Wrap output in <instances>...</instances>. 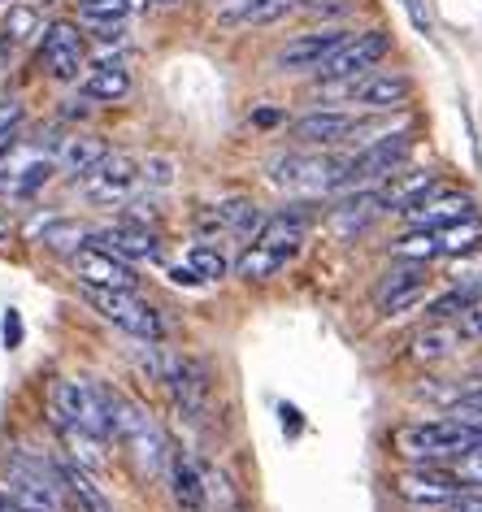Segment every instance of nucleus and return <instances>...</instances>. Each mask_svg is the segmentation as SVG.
Listing matches in <instances>:
<instances>
[{"mask_svg":"<svg viewBox=\"0 0 482 512\" xmlns=\"http://www.w3.org/2000/svg\"><path fill=\"white\" fill-rule=\"evenodd\" d=\"M478 439L482 434L456 426L452 417H439V421H404V426L387 434V447L409 465H439V460L465 456Z\"/></svg>","mask_w":482,"mask_h":512,"instance_id":"f257e3e1","label":"nucleus"},{"mask_svg":"<svg viewBox=\"0 0 482 512\" xmlns=\"http://www.w3.org/2000/svg\"><path fill=\"white\" fill-rule=\"evenodd\" d=\"M109 387L96 378H57L48 391L53 426H79L96 439H113V404Z\"/></svg>","mask_w":482,"mask_h":512,"instance_id":"f03ea898","label":"nucleus"},{"mask_svg":"<svg viewBox=\"0 0 482 512\" xmlns=\"http://www.w3.org/2000/svg\"><path fill=\"white\" fill-rule=\"evenodd\" d=\"M109 404H113V439L135 460L139 478H161V469H166V460H170V443H166V434H161V426L135 400H126L118 391L109 395Z\"/></svg>","mask_w":482,"mask_h":512,"instance_id":"7ed1b4c3","label":"nucleus"},{"mask_svg":"<svg viewBox=\"0 0 482 512\" xmlns=\"http://www.w3.org/2000/svg\"><path fill=\"white\" fill-rule=\"evenodd\" d=\"M0 491L9 499H18L27 512H66V486H61L57 465L31 456H9L0 465Z\"/></svg>","mask_w":482,"mask_h":512,"instance_id":"20e7f679","label":"nucleus"},{"mask_svg":"<svg viewBox=\"0 0 482 512\" xmlns=\"http://www.w3.org/2000/svg\"><path fill=\"white\" fill-rule=\"evenodd\" d=\"M409 152H413V135L409 131L370 139V144H361L352 157H344V170H339V187L335 191H357L361 183H374V178H391L396 170H404Z\"/></svg>","mask_w":482,"mask_h":512,"instance_id":"39448f33","label":"nucleus"},{"mask_svg":"<svg viewBox=\"0 0 482 512\" xmlns=\"http://www.w3.org/2000/svg\"><path fill=\"white\" fill-rule=\"evenodd\" d=\"M335 92L357 109H370V113H400L413 105V79L400 70H370L361 79H348V83H335Z\"/></svg>","mask_w":482,"mask_h":512,"instance_id":"423d86ee","label":"nucleus"},{"mask_svg":"<svg viewBox=\"0 0 482 512\" xmlns=\"http://www.w3.org/2000/svg\"><path fill=\"white\" fill-rule=\"evenodd\" d=\"M139 183H144V165H139L131 152H109L92 174L79 178V191H83V200L105 204V209H118V204L135 200Z\"/></svg>","mask_w":482,"mask_h":512,"instance_id":"0eeeda50","label":"nucleus"},{"mask_svg":"<svg viewBox=\"0 0 482 512\" xmlns=\"http://www.w3.org/2000/svg\"><path fill=\"white\" fill-rule=\"evenodd\" d=\"M339 170H344V157H304V152H287V157L270 161V183L283 191H296V196H326V191L339 187Z\"/></svg>","mask_w":482,"mask_h":512,"instance_id":"6e6552de","label":"nucleus"},{"mask_svg":"<svg viewBox=\"0 0 482 512\" xmlns=\"http://www.w3.org/2000/svg\"><path fill=\"white\" fill-rule=\"evenodd\" d=\"M87 304H92L105 322L126 330L131 339H152V343L166 339V322H161L157 309L139 300L135 291H92L87 287Z\"/></svg>","mask_w":482,"mask_h":512,"instance_id":"1a4fd4ad","label":"nucleus"},{"mask_svg":"<svg viewBox=\"0 0 482 512\" xmlns=\"http://www.w3.org/2000/svg\"><path fill=\"white\" fill-rule=\"evenodd\" d=\"M166 391L187 421H205L213 400V369L205 361H196V356H170Z\"/></svg>","mask_w":482,"mask_h":512,"instance_id":"9d476101","label":"nucleus"},{"mask_svg":"<svg viewBox=\"0 0 482 512\" xmlns=\"http://www.w3.org/2000/svg\"><path fill=\"white\" fill-rule=\"evenodd\" d=\"M426 287L430 278L422 261H396L391 256V270H383V278L374 283V304L383 317H400L426 300Z\"/></svg>","mask_w":482,"mask_h":512,"instance_id":"9b49d317","label":"nucleus"},{"mask_svg":"<svg viewBox=\"0 0 482 512\" xmlns=\"http://www.w3.org/2000/svg\"><path fill=\"white\" fill-rule=\"evenodd\" d=\"M387 53H391L387 31H361V35H352L331 61H322L317 74H322V83H348V79H361V74L378 70Z\"/></svg>","mask_w":482,"mask_h":512,"instance_id":"f8f14e48","label":"nucleus"},{"mask_svg":"<svg viewBox=\"0 0 482 512\" xmlns=\"http://www.w3.org/2000/svg\"><path fill=\"white\" fill-rule=\"evenodd\" d=\"M40 66L48 70V79H57V83H79V74L87 70V44H83V35L74 22H53V27H44Z\"/></svg>","mask_w":482,"mask_h":512,"instance_id":"ddd939ff","label":"nucleus"},{"mask_svg":"<svg viewBox=\"0 0 482 512\" xmlns=\"http://www.w3.org/2000/svg\"><path fill=\"white\" fill-rule=\"evenodd\" d=\"M374 126L357 118L348 109H317V113H304L300 122H291V139L309 148H339V144H352L357 135H370Z\"/></svg>","mask_w":482,"mask_h":512,"instance_id":"4468645a","label":"nucleus"},{"mask_svg":"<svg viewBox=\"0 0 482 512\" xmlns=\"http://www.w3.org/2000/svg\"><path fill=\"white\" fill-rule=\"evenodd\" d=\"M352 40V31L344 27H322L309 35H296L274 53V70L278 74H300V70H322V61H331L339 48Z\"/></svg>","mask_w":482,"mask_h":512,"instance_id":"2eb2a0df","label":"nucleus"},{"mask_svg":"<svg viewBox=\"0 0 482 512\" xmlns=\"http://www.w3.org/2000/svg\"><path fill=\"white\" fill-rule=\"evenodd\" d=\"M391 491L417 508H448L452 499L461 495V478H456V473H443L435 465H409L391 478Z\"/></svg>","mask_w":482,"mask_h":512,"instance_id":"dca6fc26","label":"nucleus"},{"mask_svg":"<svg viewBox=\"0 0 482 512\" xmlns=\"http://www.w3.org/2000/svg\"><path fill=\"white\" fill-rule=\"evenodd\" d=\"M70 270L83 287H92V291H135L139 287L135 265H126L122 256L96 248V243H87V248H79L70 256Z\"/></svg>","mask_w":482,"mask_h":512,"instance_id":"f3484780","label":"nucleus"},{"mask_svg":"<svg viewBox=\"0 0 482 512\" xmlns=\"http://www.w3.org/2000/svg\"><path fill=\"white\" fill-rule=\"evenodd\" d=\"M92 243L113 256H122L126 265H157L161 261V239L152 235L148 226L126 222V217H118V222L105 230H92Z\"/></svg>","mask_w":482,"mask_h":512,"instance_id":"a211bd4d","label":"nucleus"},{"mask_svg":"<svg viewBox=\"0 0 482 512\" xmlns=\"http://www.w3.org/2000/svg\"><path fill=\"white\" fill-rule=\"evenodd\" d=\"M400 217L409 222V230H443L452 222H461V217H474V196H465V191H430L426 200L409 204V209H400Z\"/></svg>","mask_w":482,"mask_h":512,"instance_id":"6ab92c4d","label":"nucleus"},{"mask_svg":"<svg viewBox=\"0 0 482 512\" xmlns=\"http://www.w3.org/2000/svg\"><path fill=\"white\" fill-rule=\"evenodd\" d=\"M261 222H265L261 209L252 200H244V196L222 200V204H213V209L200 213V226L205 230H218V235H244V239H257Z\"/></svg>","mask_w":482,"mask_h":512,"instance_id":"aec40b11","label":"nucleus"},{"mask_svg":"<svg viewBox=\"0 0 482 512\" xmlns=\"http://www.w3.org/2000/svg\"><path fill=\"white\" fill-rule=\"evenodd\" d=\"M387 213V200L378 196V191H357V196H348V200H339L331 213H326V222H331L335 235H361V230H370L378 217Z\"/></svg>","mask_w":482,"mask_h":512,"instance_id":"412c9836","label":"nucleus"},{"mask_svg":"<svg viewBox=\"0 0 482 512\" xmlns=\"http://www.w3.org/2000/svg\"><path fill=\"white\" fill-rule=\"evenodd\" d=\"M304 230H309V213H304V204H291V209H278L274 217H265L261 230H257V239H252V243L296 256V252H300Z\"/></svg>","mask_w":482,"mask_h":512,"instance_id":"4be33fe9","label":"nucleus"},{"mask_svg":"<svg viewBox=\"0 0 482 512\" xmlns=\"http://www.w3.org/2000/svg\"><path fill=\"white\" fill-rule=\"evenodd\" d=\"M105 157H109V144H105L100 135H66V139L57 144V170L70 174L74 183L92 174Z\"/></svg>","mask_w":482,"mask_h":512,"instance_id":"5701e85b","label":"nucleus"},{"mask_svg":"<svg viewBox=\"0 0 482 512\" xmlns=\"http://www.w3.org/2000/svg\"><path fill=\"white\" fill-rule=\"evenodd\" d=\"M300 0H231V5L218 9V22L226 27H270V22H283Z\"/></svg>","mask_w":482,"mask_h":512,"instance_id":"b1692460","label":"nucleus"},{"mask_svg":"<svg viewBox=\"0 0 482 512\" xmlns=\"http://www.w3.org/2000/svg\"><path fill=\"white\" fill-rule=\"evenodd\" d=\"M170 491H174V508L179 512H205L209 486H205V473H200V465L192 456L170 460Z\"/></svg>","mask_w":482,"mask_h":512,"instance_id":"393cba45","label":"nucleus"},{"mask_svg":"<svg viewBox=\"0 0 482 512\" xmlns=\"http://www.w3.org/2000/svg\"><path fill=\"white\" fill-rule=\"evenodd\" d=\"M79 92H83V100H105V105L126 100L131 96V70H126L122 61H100V66H92L83 74Z\"/></svg>","mask_w":482,"mask_h":512,"instance_id":"a878e982","label":"nucleus"},{"mask_svg":"<svg viewBox=\"0 0 482 512\" xmlns=\"http://www.w3.org/2000/svg\"><path fill=\"white\" fill-rule=\"evenodd\" d=\"M430 191H439V178L430 170H396L391 178H383L378 196L387 200V209H409V204L426 200Z\"/></svg>","mask_w":482,"mask_h":512,"instance_id":"bb28decb","label":"nucleus"},{"mask_svg":"<svg viewBox=\"0 0 482 512\" xmlns=\"http://www.w3.org/2000/svg\"><path fill=\"white\" fill-rule=\"evenodd\" d=\"M461 330H452V326H443V322H435L430 330H422V335H413V343H409V356L417 365H439V361H448V356L461 348Z\"/></svg>","mask_w":482,"mask_h":512,"instance_id":"cd10ccee","label":"nucleus"},{"mask_svg":"<svg viewBox=\"0 0 482 512\" xmlns=\"http://www.w3.org/2000/svg\"><path fill=\"white\" fill-rule=\"evenodd\" d=\"M57 473H61V486H66V495L74 499V508L79 512H113V504L105 499V491L92 482V473H87L83 465H57Z\"/></svg>","mask_w":482,"mask_h":512,"instance_id":"c85d7f7f","label":"nucleus"},{"mask_svg":"<svg viewBox=\"0 0 482 512\" xmlns=\"http://www.w3.org/2000/svg\"><path fill=\"white\" fill-rule=\"evenodd\" d=\"M40 243L48 252H61V256H74L79 248L92 243V230H87L79 217H48L44 230H40Z\"/></svg>","mask_w":482,"mask_h":512,"instance_id":"c756f323","label":"nucleus"},{"mask_svg":"<svg viewBox=\"0 0 482 512\" xmlns=\"http://www.w3.org/2000/svg\"><path fill=\"white\" fill-rule=\"evenodd\" d=\"M439 239V256H469L482 252V217H461V222L435 230Z\"/></svg>","mask_w":482,"mask_h":512,"instance_id":"7c9ffc66","label":"nucleus"},{"mask_svg":"<svg viewBox=\"0 0 482 512\" xmlns=\"http://www.w3.org/2000/svg\"><path fill=\"white\" fill-rule=\"evenodd\" d=\"M287 261H291L287 252H274V248H261V243H248V252L239 256L235 270H239V278H244V283H265V278H274Z\"/></svg>","mask_w":482,"mask_h":512,"instance_id":"2f4dec72","label":"nucleus"},{"mask_svg":"<svg viewBox=\"0 0 482 512\" xmlns=\"http://www.w3.org/2000/svg\"><path fill=\"white\" fill-rule=\"evenodd\" d=\"M61 430V439H66L74 447V465H83V469H100L105 465V439H96V434H87L79 426H57Z\"/></svg>","mask_w":482,"mask_h":512,"instance_id":"473e14b6","label":"nucleus"},{"mask_svg":"<svg viewBox=\"0 0 482 512\" xmlns=\"http://www.w3.org/2000/svg\"><path fill=\"white\" fill-rule=\"evenodd\" d=\"M391 256H396V261H435L439 256V239H435V230H409V235H404L396 248H391Z\"/></svg>","mask_w":482,"mask_h":512,"instance_id":"72a5a7b5","label":"nucleus"},{"mask_svg":"<svg viewBox=\"0 0 482 512\" xmlns=\"http://www.w3.org/2000/svg\"><path fill=\"white\" fill-rule=\"evenodd\" d=\"M187 265L205 278V283H218V278H226V256H222V248H213V243H196L192 252H187Z\"/></svg>","mask_w":482,"mask_h":512,"instance_id":"f704fd0d","label":"nucleus"},{"mask_svg":"<svg viewBox=\"0 0 482 512\" xmlns=\"http://www.w3.org/2000/svg\"><path fill=\"white\" fill-rule=\"evenodd\" d=\"M126 14H131V0H83L79 5V18L83 22H100V27H105V22L118 27Z\"/></svg>","mask_w":482,"mask_h":512,"instance_id":"c9c22d12","label":"nucleus"},{"mask_svg":"<svg viewBox=\"0 0 482 512\" xmlns=\"http://www.w3.org/2000/svg\"><path fill=\"white\" fill-rule=\"evenodd\" d=\"M35 27H40V14H35L31 5H9V14H5V40L9 44H18V40H27V35H35Z\"/></svg>","mask_w":482,"mask_h":512,"instance_id":"e433bc0d","label":"nucleus"},{"mask_svg":"<svg viewBox=\"0 0 482 512\" xmlns=\"http://www.w3.org/2000/svg\"><path fill=\"white\" fill-rule=\"evenodd\" d=\"M474 300H478V296H469L465 287H452L448 296H439L435 304H430V317H435V322H448V317H461V313H465Z\"/></svg>","mask_w":482,"mask_h":512,"instance_id":"4c0bfd02","label":"nucleus"},{"mask_svg":"<svg viewBox=\"0 0 482 512\" xmlns=\"http://www.w3.org/2000/svg\"><path fill=\"white\" fill-rule=\"evenodd\" d=\"M18 126H22V105L18 100H0V152L18 139Z\"/></svg>","mask_w":482,"mask_h":512,"instance_id":"58836bf2","label":"nucleus"},{"mask_svg":"<svg viewBox=\"0 0 482 512\" xmlns=\"http://www.w3.org/2000/svg\"><path fill=\"white\" fill-rule=\"evenodd\" d=\"M456 287H465L469 296H482V252L465 256V265L456 270Z\"/></svg>","mask_w":482,"mask_h":512,"instance_id":"ea45409f","label":"nucleus"},{"mask_svg":"<svg viewBox=\"0 0 482 512\" xmlns=\"http://www.w3.org/2000/svg\"><path fill=\"white\" fill-rule=\"evenodd\" d=\"M144 183L166 191V187L174 183V161H166V157H148V165H144Z\"/></svg>","mask_w":482,"mask_h":512,"instance_id":"a19ab883","label":"nucleus"},{"mask_svg":"<svg viewBox=\"0 0 482 512\" xmlns=\"http://www.w3.org/2000/svg\"><path fill=\"white\" fill-rule=\"evenodd\" d=\"M461 335L465 339H482V296L461 313Z\"/></svg>","mask_w":482,"mask_h":512,"instance_id":"79ce46f5","label":"nucleus"},{"mask_svg":"<svg viewBox=\"0 0 482 512\" xmlns=\"http://www.w3.org/2000/svg\"><path fill=\"white\" fill-rule=\"evenodd\" d=\"M0 335H5V348H9V352L22 348V313H18V309L5 313V326H0Z\"/></svg>","mask_w":482,"mask_h":512,"instance_id":"37998d69","label":"nucleus"},{"mask_svg":"<svg viewBox=\"0 0 482 512\" xmlns=\"http://www.w3.org/2000/svg\"><path fill=\"white\" fill-rule=\"evenodd\" d=\"M304 9H313V14H322V18H335V14H348L352 0H313V5H304Z\"/></svg>","mask_w":482,"mask_h":512,"instance_id":"c03bdc74","label":"nucleus"},{"mask_svg":"<svg viewBox=\"0 0 482 512\" xmlns=\"http://www.w3.org/2000/svg\"><path fill=\"white\" fill-rule=\"evenodd\" d=\"M448 512H482V491H461L448 504Z\"/></svg>","mask_w":482,"mask_h":512,"instance_id":"a18cd8bd","label":"nucleus"},{"mask_svg":"<svg viewBox=\"0 0 482 512\" xmlns=\"http://www.w3.org/2000/svg\"><path fill=\"white\" fill-rule=\"evenodd\" d=\"M404 9H409V18H413V27L422 31V35H430V14L422 9V0H400Z\"/></svg>","mask_w":482,"mask_h":512,"instance_id":"49530a36","label":"nucleus"},{"mask_svg":"<svg viewBox=\"0 0 482 512\" xmlns=\"http://www.w3.org/2000/svg\"><path fill=\"white\" fill-rule=\"evenodd\" d=\"M170 278H174V283H179V287H200V283H205V278H200V274L192 270V265H174Z\"/></svg>","mask_w":482,"mask_h":512,"instance_id":"de8ad7c7","label":"nucleus"},{"mask_svg":"<svg viewBox=\"0 0 482 512\" xmlns=\"http://www.w3.org/2000/svg\"><path fill=\"white\" fill-rule=\"evenodd\" d=\"M278 413H283V430H287V434H300V413H296V408L283 404Z\"/></svg>","mask_w":482,"mask_h":512,"instance_id":"09e8293b","label":"nucleus"},{"mask_svg":"<svg viewBox=\"0 0 482 512\" xmlns=\"http://www.w3.org/2000/svg\"><path fill=\"white\" fill-rule=\"evenodd\" d=\"M0 512H27V508H22V504H18V499H9L5 491H0Z\"/></svg>","mask_w":482,"mask_h":512,"instance_id":"8fccbe9b","label":"nucleus"},{"mask_svg":"<svg viewBox=\"0 0 482 512\" xmlns=\"http://www.w3.org/2000/svg\"><path fill=\"white\" fill-rule=\"evenodd\" d=\"M274 122H278L274 109H261V113H257V126H274Z\"/></svg>","mask_w":482,"mask_h":512,"instance_id":"3c124183","label":"nucleus"},{"mask_svg":"<svg viewBox=\"0 0 482 512\" xmlns=\"http://www.w3.org/2000/svg\"><path fill=\"white\" fill-rule=\"evenodd\" d=\"M222 512H252V508H248V504H239V499H231V504H226Z\"/></svg>","mask_w":482,"mask_h":512,"instance_id":"603ef678","label":"nucleus"},{"mask_svg":"<svg viewBox=\"0 0 482 512\" xmlns=\"http://www.w3.org/2000/svg\"><path fill=\"white\" fill-rule=\"evenodd\" d=\"M461 400H469V404H482V387H474L469 395H461Z\"/></svg>","mask_w":482,"mask_h":512,"instance_id":"864d4df0","label":"nucleus"},{"mask_svg":"<svg viewBox=\"0 0 482 512\" xmlns=\"http://www.w3.org/2000/svg\"><path fill=\"white\" fill-rule=\"evenodd\" d=\"M157 5H174V0H157Z\"/></svg>","mask_w":482,"mask_h":512,"instance_id":"5fc2aeb1","label":"nucleus"},{"mask_svg":"<svg viewBox=\"0 0 482 512\" xmlns=\"http://www.w3.org/2000/svg\"><path fill=\"white\" fill-rule=\"evenodd\" d=\"M300 5H313V0H300Z\"/></svg>","mask_w":482,"mask_h":512,"instance_id":"6e6d98bb","label":"nucleus"}]
</instances>
